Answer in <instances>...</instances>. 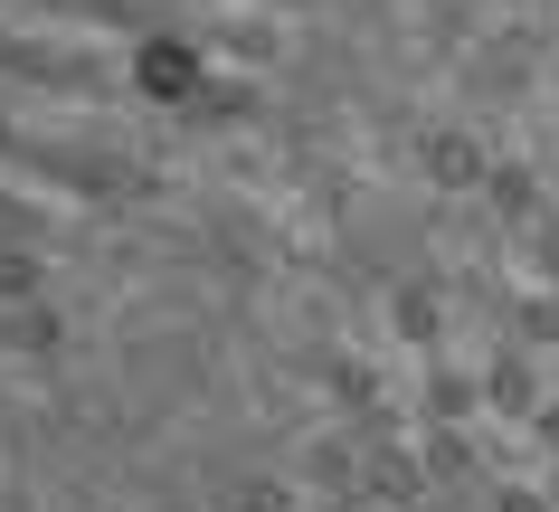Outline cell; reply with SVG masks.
Listing matches in <instances>:
<instances>
[{"mask_svg": "<svg viewBox=\"0 0 559 512\" xmlns=\"http://www.w3.org/2000/svg\"><path fill=\"white\" fill-rule=\"evenodd\" d=\"M474 512H550V484H540V465H522V475H493Z\"/></svg>", "mask_w": 559, "mask_h": 512, "instance_id": "4fadbf2b", "label": "cell"}, {"mask_svg": "<svg viewBox=\"0 0 559 512\" xmlns=\"http://www.w3.org/2000/svg\"><path fill=\"white\" fill-rule=\"evenodd\" d=\"M295 475H304V493H323V503H360V475H370V437H360L352 418L342 427H313L295 446Z\"/></svg>", "mask_w": 559, "mask_h": 512, "instance_id": "5b68a950", "label": "cell"}, {"mask_svg": "<svg viewBox=\"0 0 559 512\" xmlns=\"http://www.w3.org/2000/svg\"><path fill=\"white\" fill-rule=\"evenodd\" d=\"M484 171H493V143H484V133H474V123H427V133H417V181L437 190V200H474V190H484Z\"/></svg>", "mask_w": 559, "mask_h": 512, "instance_id": "3957f363", "label": "cell"}, {"mask_svg": "<svg viewBox=\"0 0 559 512\" xmlns=\"http://www.w3.org/2000/svg\"><path fill=\"white\" fill-rule=\"evenodd\" d=\"M209 76H218V67H209L190 38H143V48H133V95H152V105H200Z\"/></svg>", "mask_w": 559, "mask_h": 512, "instance_id": "52a82bcc", "label": "cell"}, {"mask_svg": "<svg viewBox=\"0 0 559 512\" xmlns=\"http://www.w3.org/2000/svg\"><path fill=\"white\" fill-rule=\"evenodd\" d=\"M228 512H304V475L285 465V475H247L228 493Z\"/></svg>", "mask_w": 559, "mask_h": 512, "instance_id": "8fae6325", "label": "cell"}, {"mask_svg": "<svg viewBox=\"0 0 559 512\" xmlns=\"http://www.w3.org/2000/svg\"><path fill=\"white\" fill-rule=\"evenodd\" d=\"M445 332H455V295H445L437 275H399L389 285V342L427 361V352H445Z\"/></svg>", "mask_w": 559, "mask_h": 512, "instance_id": "8992f818", "label": "cell"}, {"mask_svg": "<svg viewBox=\"0 0 559 512\" xmlns=\"http://www.w3.org/2000/svg\"><path fill=\"white\" fill-rule=\"evenodd\" d=\"M0 342H10V352H48V342H58V313H48V303H20V313H0Z\"/></svg>", "mask_w": 559, "mask_h": 512, "instance_id": "5bb4252c", "label": "cell"}, {"mask_svg": "<svg viewBox=\"0 0 559 512\" xmlns=\"http://www.w3.org/2000/svg\"><path fill=\"white\" fill-rule=\"evenodd\" d=\"M550 200L559 190H550V162H540V152H493V171H484V190H474V210H484L493 238H522Z\"/></svg>", "mask_w": 559, "mask_h": 512, "instance_id": "7a4b0ae2", "label": "cell"}, {"mask_svg": "<svg viewBox=\"0 0 559 512\" xmlns=\"http://www.w3.org/2000/svg\"><path fill=\"white\" fill-rule=\"evenodd\" d=\"M323 390H332V408H342V418H380V408H389V380L360 361V352H342V361L323 370Z\"/></svg>", "mask_w": 559, "mask_h": 512, "instance_id": "ba28073f", "label": "cell"}, {"mask_svg": "<svg viewBox=\"0 0 559 512\" xmlns=\"http://www.w3.org/2000/svg\"><path fill=\"white\" fill-rule=\"evenodd\" d=\"M417 427H474L484 418V361H455V352H427L408 380Z\"/></svg>", "mask_w": 559, "mask_h": 512, "instance_id": "277c9868", "label": "cell"}, {"mask_svg": "<svg viewBox=\"0 0 559 512\" xmlns=\"http://www.w3.org/2000/svg\"><path fill=\"white\" fill-rule=\"evenodd\" d=\"M522 446H531V465H559V390L540 398V418L522 427Z\"/></svg>", "mask_w": 559, "mask_h": 512, "instance_id": "9a60e30c", "label": "cell"}, {"mask_svg": "<svg viewBox=\"0 0 559 512\" xmlns=\"http://www.w3.org/2000/svg\"><path fill=\"white\" fill-rule=\"evenodd\" d=\"M304 512H360V503H323V493H304Z\"/></svg>", "mask_w": 559, "mask_h": 512, "instance_id": "2e32d148", "label": "cell"}, {"mask_svg": "<svg viewBox=\"0 0 559 512\" xmlns=\"http://www.w3.org/2000/svg\"><path fill=\"white\" fill-rule=\"evenodd\" d=\"M550 123H559V95H550Z\"/></svg>", "mask_w": 559, "mask_h": 512, "instance_id": "ac0fdd59", "label": "cell"}, {"mask_svg": "<svg viewBox=\"0 0 559 512\" xmlns=\"http://www.w3.org/2000/svg\"><path fill=\"white\" fill-rule=\"evenodd\" d=\"M209 48H218V58H247V67H275V48H285V38H275V20H218V38H209Z\"/></svg>", "mask_w": 559, "mask_h": 512, "instance_id": "7c38bea8", "label": "cell"}, {"mask_svg": "<svg viewBox=\"0 0 559 512\" xmlns=\"http://www.w3.org/2000/svg\"><path fill=\"white\" fill-rule=\"evenodd\" d=\"M559 380H550V352H531L522 332H502L493 352H484V418L493 427H512L522 437L531 418H540V398H550Z\"/></svg>", "mask_w": 559, "mask_h": 512, "instance_id": "6da1fadb", "label": "cell"}, {"mask_svg": "<svg viewBox=\"0 0 559 512\" xmlns=\"http://www.w3.org/2000/svg\"><path fill=\"white\" fill-rule=\"evenodd\" d=\"M502 247H512V275H522V285H559V200L531 218L522 238H502Z\"/></svg>", "mask_w": 559, "mask_h": 512, "instance_id": "30bf717a", "label": "cell"}, {"mask_svg": "<svg viewBox=\"0 0 559 512\" xmlns=\"http://www.w3.org/2000/svg\"><path fill=\"white\" fill-rule=\"evenodd\" d=\"M502 332H522L531 352H550V361H559V285H522V295L502 303Z\"/></svg>", "mask_w": 559, "mask_h": 512, "instance_id": "9c48e42d", "label": "cell"}, {"mask_svg": "<svg viewBox=\"0 0 559 512\" xmlns=\"http://www.w3.org/2000/svg\"><path fill=\"white\" fill-rule=\"evenodd\" d=\"M540 484H550V512H559V465H540Z\"/></svg>", "mask_w": 559, "mask_h": 512, "instance_id": "e0dca14e", "label": "cell"}]
</instances>
